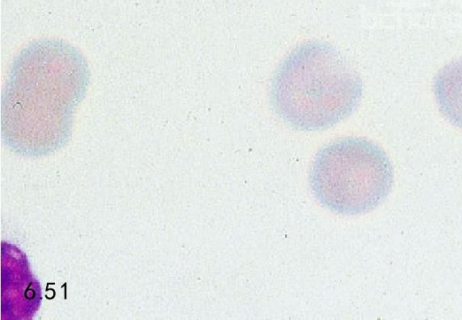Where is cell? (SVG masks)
Masks as SVG:
<instances>
[{"instance_id":"3","label":"cell","mask_w":462,"mask_h":320,"mask_svg":"<svg viewBox=\"0 0 462 320\" xmlns=\"http://www.w3.org/2000/svg\"><path fill=\"white\" fill-rule=\"evenodd\" d=\"M393 169L386 153L363 137H345L316 154L310 184L316 199L343 215L372 211L387 197Z\"/></svg>"},{"instance_id":"1","label":"cell","mask_w":462,"mask_h":320,"mask_svg":"<svg viewBox=\"0 0 462 320\" xmlns=\"http://www.w3.org/2000/svg\"><path fill=\"white\" fill-rule=\"evenodd\" d=\"M89 78L86 59L70 43L45 39L23 48L2 96L3 129L13 145L39 152L66 138Z\"/></svg>"},{"instance_id":"2","label":"cell","mask_w":462,"mask_h":320,"mask_svg":"<svg viewBox=\"0 0 462 320\" xmlns=\"http://www.w3.org/2000/svg\"><path fill=\"white\" fill-rule=\"evenodd\" d=\"M363 84L346 57L330 43L310 41L294 48L277 67L270 101L289 127L328 129L356 108Z\"/></svg>"},{"instance_id":"4","label":"cell","mask_w":462,"mask_h":320,"mask_svg":"<svg viewBox=\"0 0 462 320\" xmlns=\"http://www.w3.org/2000/svg\"><path fill=\"white\" fill-rule=\"evenodd\" d=\"M433 91L444 117L462 129V58L439 70L433 80Z\"/></svg>"}]
</instances>
